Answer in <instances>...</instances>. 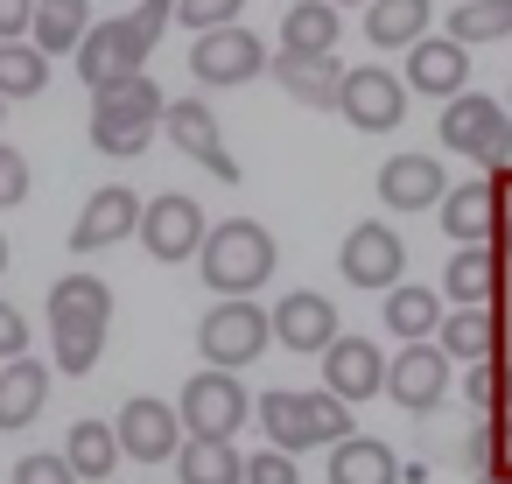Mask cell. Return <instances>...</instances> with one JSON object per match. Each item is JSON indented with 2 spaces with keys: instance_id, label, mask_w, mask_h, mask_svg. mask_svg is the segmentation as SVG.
Here are the masks:
<instances>
[{
  "instance_id": "1",
  "label": "cell",
  "mask_w": 512,
  "mask_h": 484,
  "mask_svg": "<svg viewBox=\"0 0 512 484\" xmlns=\"http://www.w3.org/2000/svg\"><path fill=\"white\" fill-rule=\"evenodd\" d=\"M106 330H113V288L99 274H64L50 281V351L71 379H85L106 351Z\"/></svg>"
},
{
  "instance_id": "2",
  "label": "cell",
  "mask_w": 512,
  "mask_h": 484,
  "mask_svg": "<svg viewBox=\"0 0 512 484\" xmlns=\"http://www.w3.org/2000/svg\"><path fill=\"white\" fill-rule=\"evenodd\" d=\"M169 22H176V0H141V8L120 15V22H92L85 43L71 50V57H78V78H85L92 92L113 85V78H134V71L148 64V50L162 43Z\"/></svg>"
},
{
  "instance_id": "3",
  "label": "cell",
  "mask_w": 512,
  "mask_h": 484,
  "mask_svg": "<svg viewBox=\"0 0 512 484\" xmlns=\"http://www.w3.org/2000/svg\"><path fill=\"white\" fill-rule=\"evenodd\" d=\"M274 260L281 253H274V232L260 218H225L197 246V274H204L211 295H253V288H267Z\"/></svg>"
},
{
  "instance_id": "4",
  "label": "cell",
  "mask_w": 512,
  "mask_h": 484,
  "mask_svg": "<svg viewBox=\"0 0 512 484\" xmlns=\"http://www.w3.org/2000/svg\"><path fill=\"white\" fill-rule=\"evenodd\" d=\"M162 85L148 78V71H134V78H113V85H99L92 92V148L99 155H141L148 141H155V127H162Z\"/></svg>"
},
{
  "instance_id": "5",
  "label": "cell",
  "mask_w": 512,
  "mask_h": 484,
  "mask_svg": "<svg viewBox=\"0 0 512 484\" xmlns=\"http://www.w3.org/2000/svg\"><path fill=\"white\" fill-rule=\"evenodd\" d=\"M253 414H260V428H267V442L288 449V456L330 449L337 435H351V407H344L330 386H323V393H288V386H274V393L253 400Z\"/></svg>"
},
{
  "instance_id": "6",
  "label": "cell",
  "mask_w": 512,
  "mask_h": 484,
  "mask_svg": "<svg viewBox=\"0 0 512 484\" xmlns=\"http://www.w3.org/2000/svg\"><path fill=\"white\" fill-rule=\"evenodd\" d=\"M267 344H274V323H267V309H260L253 295H218V309L197 316V351H204V365H218V372L253 365Z\"/></svg>"
},
{
  "instance_id": "7",
  "label": "cell",
  "mask_w": 512,
  "mask_h": 484,
  "mask_svg": "<svg viewBox=\"0 0 512 484\" xmlns=\"http://www.w3.org/2000/svg\"><path fill=\"white\" fill-rule=\"evenodd\" d=\"M442 141L456 155L484 162V169H505L512 162V106H498V99L463 85L456 99H442Z\"/></svg>"
},
{
  "instance_id": "8",
  "label": "cell",
  "mask_w": 512,
  "mask_h": 484,
  "mask_svg": "<svg viewBox=\"0 0 512 484\" xmlns=\"http://www.w3.org/2000/svg\"><path fill=\"white\" fill-rule=\"evenodd\" d=\"M204 211H197V197H183V190H162V197H148L141 204V246H148V260H162V267H176V260H197V246H204Z\"/></svg>"
},
{
  "instance_id": "9",
  "label": "cell",
  "mask_w": 512,
  "mask_h": 484,
  "mask_svg": "<svg viewBox=\"0 0 512 484\" xmlns=\"http://www.w3.org/2000/svg\"><path fill=\"white\" fill-rule=\"evenodd\" d=\"M176 414H183V435H239V428H246V414H253V400H246L239 372L204 365V372L183 386Z\"/></svg>"
},
{
  "instance_id": "10",
  "label": "cell",
  "mask_w": 512,
  "mask_h": 484,
  "mask_svg": "<svg viewBox=\"0 0 512 484\" xmlns=\"http://www.w3.org/2000/svg\"><path fill=\"white\" fill-rule=\"evenodd\" d=\"M337 113H344L358 134H393V127L407 120V78H393V71H379V64H358V71H344V85H337Z\"/></svg>"
},
{
  "instance_id": "11",
  "label": "cell",
  "mask_w": 512,
  "mask_h": 484,
  "mask_svg": "<svg viewBox=\"0 0 512 484\" xmlns=\"http://www.w3.org/2000/svg\"><path fill=\"white\" fill-rule=\"evenodd\" d=\"M337 267H344V281H351V288H393V281L407 274V239H400L386 218H365V225H351V232H344Z\"/></svg>"
},
{
  "instance_id": "12",
  "label": "cell",
  "mask_w": 512,
  "mask_h": 484,
  "mask_svg": "<svg viewBox=\"0 0 512 484\" xmlns=\"http://www.w3.org/2000/svg\"><path fill=\"white\" fill-rule=\"evenodd\" d=\"M113 435H120V456H134V463H176V449H183V414H176L169 400H155V393H134V400L113 414Z\"/></svg>"
},
{
  "instance_id": "13",
  "label": "cell",
  "mask_w": 512,
  "mask_h": 484,
  "mask_svg": "<svg viewBox=\"0 0 512 484\" xmlns=\"http://www.w3.org/2000/svg\"><path fill=\"white\" fill-rule=\"evenodd\" d=\"M260 71H267V50H260V36L239 29V22L204 29V36L190 43V78H197V85H246V78H260Z\"/></svg>"
},
{
  "instance_id": "14",
  "label": "cell",
  "mask_w": 512,
  "mask_h": 484,
  "mask_svg": "<svg viewBox=\"0 0 512 484\" xmlns=\"http://www.w3.org/2000/svg\"><path fill=\"white\" fill-rule=\"evenodd\" d=\"M386 393L407 407V414H428L449 400V351L435 337H414L400 344V358H386Z\"/></svg>"
},
{
  "instance_id": "15",
  "label": "cell",
  "mask_w": 512,
  "mask_h": 484,
  "mask_svg": "<svg viewBox=\"0 0 512 484\" xmlns=\"http://www.w3.org/2000/svg\"><path fill=\"white\" fill-rule=\"evenodd\" d=\"M162 134L190 155V162H204L218 183H239V162L225 155V134H218V113L204 106V99H169L162 106Z\"/></svg>"
},
{
  "instance_id": "16",
  "label": "cell",
  "mask_w": 512,
  "mask_h": 484,
  "mask_svg": "<svg viewBox=\"0 0 512 484\" xmlns=\"http://www.w3.org/2000/svg\"><path fill=\"white\" fill-rule=\"evenodd\" d=\"M134 232H141V197L127 183H106V190L85 197V211L71 225V253H106V246L134 239Z\"/></svg>"
},
{
  "instance_id": "17",
  "label": "cell",
  "mask_w": 512,
  "mask_h": 484,
  "mask_svg": "<svg viewBox=\"0 0 512 484\" xmlns=\"http://www.w3.org/2000/svg\"><path fill=\"white\" fill-rule=\"evenodd\" d=\"M435 344L449 351V365H477V358H505V302H470V309H442Z\"/></svg>"
},
{
  "instance_id": "18",
  "label": "cell",
  "mask_w": 512,
  "mask_h": 484,
  "mask_svg": "<svg viewBox=\"0 0 512 484\" xmlns=\"http://www.w3.org/2000/svg\"><path fill=\"white\" fill-rule=\"evenodd\" d=\"M505 190H512V162L498 169V183H456V190H442V204H435L442 232H449L456 246L491 239V232H498V218H505V204H498Z\"/></svg>"
},
{
  "instance_id": "19",
  "label": "cell",
  "mask_w": 512,
  "mask_h": 484,
  "mask_svg": "<svg viewBox=\"0 0 512 484\" xmlns=\"http://www.w3.org/2000/svg\"><path fill=\"white\" fill-rule=\"evenodd\" d=\"M316 358H323V386H330L344 407H358V400L386 393V358H379L365 337H344V330H337V337H330Z\"/></svg>"
},
{
  "instance_id": "20",
  "label": "cell",
  "mask_w": 512,
  "mask_h": 484,
  "mask_svg": "<svg viewBox=\"0 0 512 484\" xmlns=\"http://www.w3.org/2000/svg\"><path fill=\"white\" fill-rule=\"evenodd\" d=\"M442 295H449L456 309H470V302H505V253H498L491 239L456 246L449 267H442Z\"/></svg>"
},
{
  "instance_id": "21",
  "label": "cell",
  "mask_w": 512,
  "mask_h": 484,
  "mask_svg": "<svg viewBox=\"0 0 512 484\" xmlns=\"http://www.w3.org/2000/svg\"><path fill=\"white\" fill-rule=\"evenodd\" d=\"M442 190H449V176L435 155H386L379 162V204L386 211H435Z\"/></svg>"
},
{
  "instance_id": "22",
  "label": "cell",
  "mask_w": 512,
  "mask_h": 484,
  "mask_svg": "<svg viewBox=\"0 0 512 484\" xmlns=\"http://www.w3.org/2000/svg\"><path fill=\"white\" fill-rule=\"evenodd\" d=\"M407 85L428 92V99H456L470 85V50L456 36H421L407 43Z\"/></svg>"
},
{
  "instance_id": "23",
  "label": "cell",
  "mask_w": 512,
  "mask_h": 484,
  "mask_svg": "<svg viewBox=\"0 0 512 484\" xmlns=\"http://www.w3.org/2000/svg\"><path fill=\"white\" fill-rule=\"evenodd\" d=\"M267 323H274V344H288V351H323V344L337 337V309H330V295H316V288L281 295V302L267 309Z\"/></svg>"
},
{
  "instance_id": "24",
  "label": "cell",
  "mask_w": 512,
  "mask_h": 484,
  "mask_svg": "<svg viewBox=\"0 0 512 484\" xmlns=\"http://www.w3.org/2000/svg\"><path fill=\"white\" fill-rule=\"evenodd\" d=\"M274 85L309 106V113H337V85H344V64L337 57H302V50H281L274 57Z\"/></svg>"
},
{
  "instance_id": "25",
  "label": "cell",
  "mask_w": 512,
  "mask_h": 484,
  "mask_svg": "<svg viewBox=\"0 0 512 484\" xmlns=\"http://www.w3.org/2000/svg\"><path fill=\"white\" fill-rule=\"evenodd\" d=\"M50 407V365H36L29 351L0 365V428H29Z\"/></svg>"
},
{
  "instance_id": "26",
  "label": "cell",
  "mask_w": 512,
  "mask_h": 484,
  "mask_svg": "<svg viewBox=\"0 0 512 484\" xmlns=\"http://www.w3.org/2000/svg\"><path fill=\"white\" fill-rule=\"evenodd\" d=\"M330 484H400V456L379 435H337L330 442Z\"/></svg>"
},
{
  "instance_id": "27",
  "label": "cell",
  "mask_w": 512,
  "mask_h": 484,
  "mask_svg": "<svg viewBox=\"0 0 512 484\" xmlns=\"http://www.w3.org/2000/svg\"><path fill=\"white\" fill-rule=\"evenodd\" d=\"M92 29V0H36L29 8V43L43 57H71Z\"/></svg>"
},
{
  "instance_id": "28",
  "label": "cell",
  "mask_w": 512,
  "mask_h": 484,
  "mask_svg": "<svg viewBox=\"0 0 512 484\" xmlns=\"http://www.w3.org/2000/svg\"><path fill=\"white\" fill-rule=\"evenodd\" d=\"M176 477L183 484H246V456L232 449V435H183Z\"/></svg>"
},
{
  "instance_id": "29",
  "label": "cell",
  "mask_w": 512,
  "mask_h": 484,
  "mask_svg": "<svg viewBox=\"0 0 512 484\" xmlns=\"http://www.w3.org/2000/svg\"><path fill=\"white\" fill-rule=\"evenodd\" d=\"M337 8L330 0H295L281 15V50H302V57H337Z\"/></svg>"
},
{
  "instance_id": "30",
  "label": "cell",
  "mask_w": 512,
  "mask_h": 484,
  "mask_svg": "<svg viewBox=\"0 0 512 484\" xmlns=\"http://www.w3.org/2000/svg\"><path fill=\"white\" fill-rule=\"evenodd\" d=\"M64 456H71L78 484H106V477L120 470V435H113V421H71Z\"/></svg>"
},
{
  "instance_id": "31",
  "label": "cell",
  "mask_w": 512,
  "mask_h": 484,
  "mask_svg": "<svg viewBox=\"0 0 512 484\" xmlns=\"http://www.w3.org/2000/svg\"><path fill=\"white\" fill-rule=\"evenodd\" d=\"M428 29V0H365V36L379 50H407Z\"/></svg>"
},
{
  "instance_id": "32",
  "label": "cell",
  "mask_w": 512,
  "mask_h": 484,
  "mask_svg": "<svg viewBox=\"0 0 512 484\" xmlns=\"http://www.w3.org/2000/svg\"><path fill=\"white\" fill-rule=\"evenodd\" d=\"M50 85V57L29 36H0V99H36Z\"/></svg>"
},
{
  "instance_id": "33",
  "label": "cell",
  "mask_w": 512,
  "mask_h": 484,
  "mask_svg": "<svg viewBox=\"0 0 512 484\" xmlns=\"http://www.w3.org/2000/svg\"><path fill=\"white\" fill-rule=\"evenodd\" d=\"M386 323H393L400 344L435 337V323H442V295H435V288H407V281H393V288H386Z\"/></svg>"
},
{
  "instance_id": "34",
  "label": "cell",
  "mask_w": 512,
  "mask_h": 484,
  "mask_svg": "<svg viewBox=\"0 0 512 484\" xmlns=\"http://www.w3.org/2000/svg\"><path fill=\"white\" fill-rule=\"evenodd\" d=\"M449 36L470 50V43H498L512 36V0H463V8L449 15Z\"/></svg>"
},
{
  "instance_id": "35",
  "label": "cell",
  "mask_w": 512,
  "mask_h": 484,
  "mask_svg": "<svg viewBox=\"0 0 512 484\" xmlns=\"http://www.w3.org/2000/svg\"><path fill=\"white\" fill-rule=\"evenodd\" d=\"M477 477H512V414H484V428L463 442Z\"/></svg>"
},
{
  "instance_id": "36",
  "label": "cell",
  "mask_w": 512,
  "mask_h": 484,
  "mask_svg": "<svg viewBox=\"0 0 512 484\" xmlns=\"http://www.w3.org/2000/svg\"><path fill=\"white\" fill-rule=\"evenodd\" d=\"M470 407H484V414L512 407V358H477L470 365Z\"/></svg>"
},
{
  "instance_id": "37",
  "label": "cell",
  "mask_w": 512,
  "mask_h": 484,
  "mask_svg": "<svg viewBox=\"0 0 512 484\" xmlns=\"http://www.w3.org/2000/svg\"><path fill=\"white\" fill-rule=\"evenodd\" d=\"M239 8H246V0H176V22L183 29H225V22H239Z\"/></svg>"
},
{
  "instance_id": "38",
  "label": "cell",
  "mask_w": 512,
  "mask_h": 484,
  "mask_svg": "<svg viewBox=\"0 0 512 484\" xmlns=\"http://www.w3.org/2000/svg\"><path fill=\"white\" fill-rule=\"evenodd\" d=\"M29 155L22 148H8V141H0V211H15V204H29Z\"/></svg>"
},
{
  "instance_id": "39",
  "label": "cell",
  "mask_w": 512,
  "mask_h": 484,
  "mask_svg": "<svg viewBox=\"0 0 512 484\" xmlns=\"http://www.w3.org/2000/svg\"><path fill=\"white\" fill-rule=\"evenodd\" d=\"M8 484H78V470H71V456L36 449V456H22V463H15V477H8Z\"/></svg>"
},
{
  "instance_id": "40",
  "label": "cell",
  "mask_w": 512,
  "mask_h": 484,
  "mask_svg": "<svg viewBox=\"0 0 512 484\" xmlns=\"http://www.w3.org/2000/svg\"><path fill=\"white\" fill-rule=\"evenodd\" d=\"M246 484H302V470H295V456L288 449H260V456H246Z\"/></svg>"
},
{
  "instance_id": "41",
  "label": "cell",
  "mask_w": 512,
  "mask_h": 484,
  "mask_svg": "<svg viewBox=\"0 0 512 484\" xmlns=\"http://www.w3.org/2000/svg\"><path fill=\"white\" fill-rule=\"evenodd\" d=\"M29 351V316L15 302H0V358H22Z\"/></svg>"
},
{
  "instance_id": "42",
  "label": "cell",
  "mask_w": 512,
  "mask_h": 484,
  "mask_svg": "<svg viewBox=\"0 0 512 484\" xmlns=\"http://www.w3.org/2000/svg\"><path fill=\"white\" fill-rule=\"evenodd\" d=\"M29 8L36 0H0V36H29Z\"/></svg>"
},
{
  "instance_id": "43",
  "label": "cell",
  "mask_w": 512,
  "mask_h": 484,
  "mask_svg": "<svg viewBox=\"0 0 512 484\" xmlns=\"http://www.w3.org/2000/svg\"><path fill=\"white\" fill-rule=\"evenodd\" d=\"M491 246H498V253H505V260H512V211H505V218H498V232H491Z\"/></svg>"
},
{
  "instance_id": "44",
  "label": "cell",
  "mask_w": 512,
  "mask_h": 484,
  "mask_svg": "<svg viewBox=\"0 0 512 484\" xmlns=\"http://www.w3.org/2000/svg\"><path fill=\"white\" fill-rule=\"evenodd\" d=\"M8 260H15V246H8V232H0V274H8Z\"/></svg>"
},
{
  "instance_id": "45",
  "label": "cell",
  "mask_w": 512,
  "mask_h": 484,
  "mask_svg": "<svg viewBox=\"0 0 512 484\" xmlns=\"http://www.w3.org/2000/svg\"><path fill=\"white\" fill-rule=\"evenodd\" d=\"M330 8H365V0H330Z\"/></svg>"
},
{
  "instance_id": "46",
  "label": "cell",
  "mask_w": 512,
  "mask_h": 484,
  "mask_svg": "<svg viewBox=\"0 0 512 484\" xmlns=\"http://www.w3.org/2000/svg\"><path fill=\"white\" fill-rule=\"evenodd\" d=\"M477 484H512V477H477Z\"/></svg>"
},
{
  "instance_id": "47",
  "label": "cell",
  "mask_w": 512,
  "mask_h": 484,
  "mask_svg": "<svg viewBox=\"0 0 512 484\" xmlns=\"http://www.w3.org/2000/svg\"><path fill=\"white\" fill-rule=\"evenodd\" d=\"M0 120H8V99H0Z\"/></svg>"
},
{
  "instance_id": "48",
  "label": "cell",
  "mask_w": 512,
  "mask_h": 484,
  "mask_svg": "<svg viewBox=\"0 0 512 484\" xmlns=\"http://www.w3.org/2000/svg\"><path fill=\"white\" fill-rule=\"evenodd\" d=\"M505 106H512V99H505Z\"/></svg>"
}]
</instances>
